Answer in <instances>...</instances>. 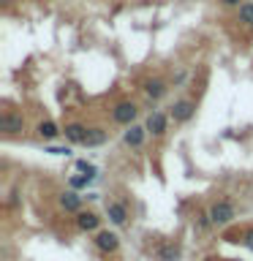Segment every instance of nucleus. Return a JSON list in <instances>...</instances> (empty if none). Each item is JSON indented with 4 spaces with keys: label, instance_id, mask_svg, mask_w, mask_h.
<instances>
[{
    "label": "nucleus",
    "instance_id": "nucleus-1",
    "mask_svg": "<svg viewBox=\"0 0 253 261\" xmlns=\"http://www.w3.org/2000/svg\"><path fill=\"white\" fill-rule=\"evenodd\" d=\"M207 215H210V220H212L215 226H226V223H232V220L237 218V207H234L229 199H220V201H215V204L210 207Z\"/></svg>",
    "mask_w": 253,
    "mask_h": 261
},
{
    "label": "nucleus",
    "instance_id": "nucleus-2",
    "mask_svg": "<svg viewBox=\"0 0 253 261\" xmlns=\"http://www.w3.org/2000/svg\"><path fill=\"white\" fill-rule=\"evenodd\" d=\"M136 114H139V106L134 101H120L112 109V120L117 122V125H134Z\"/></svg>",
    "mask_w": 253,
    "mask_h": 261
},
{
    "label": "nucleus",
    "instance_id": "nucleus-3",
    "mask_svg": "<svg viewBox=\"0 0 253 261\" xmlns=\"http://www.w3.org/2000/svg\"><path fill=\"white\" fill-rule=\"evenodd\" d=\"M171 120L174 122H188L196 114V103L193 101H188V98H180V101H174L171 103Z\"/></svg>",
    "mask_w": 253,
    "mask_h": 261
},
{
    "label": "nucleus",
    "instance_id": "nucleus-4",
    "mask_svg": "<svg viewBox=\"0 0 253 261\" xmlns=\"http://www.w3.org/2000/svg\"><path fill=\"white\" fill-rule=\"evenodd\" d=\"M166 125H169V117L163 112H153L150 117H147V134H153V136H163L166 134Z\"/></svg>",
    "mask_w": 253,
    "mask_h": 261
},
{
    "label": "nucleus",
    "instance_id": "nucleus-5",
    "mask_svg": "<svg viewBox=\"0 0 253 261\" xmlns=\"http://www.w3.org/2000/svg\"><path fill=\"white\" fill-rule=\"evenodd\" d=\"M0 130H6V134H19V130H24V120H22V114L3 112V117H0Z\"/></svg>",
    "mask_w": 253,
    "mask_h": 261
},
{
    "label": "nucleus",
    "instance_id": "nucleus-6",
    "mask_svg": "<svg viewBox=\"0 0 253 261\" xmlns=\"http://www.w3.org/2000/svg\"><path fill=\"white\" fill-rule=\"evenodd\" d=\"M153 258L155 261H177L180 258V245H174V242L158 245V248L153 250Z\"/></svg>",
    "mask_w": 253,
    "mask_h": 261
},
{
    "label": "nucleus",
    "instance_id": "nucleus-7",
    "mask_svg": "<svg viewBox=\"0 0 253 261\" xmlns=\"http://www.w3.org/2000/svg\"><path fill=\"white\" fill-rule=\"evenodd\" d=\"M95 245H98V248H101L104 253H114V250L120 248V237L114 234V231H98Z\"/></svg>",
    "mask_w": 253,
    "mask_h": 261
},
{
    "label": "nucleus",
    "instance_id": "nucleus-8",
    "mask_svg": "<svg viewBox=\"0 0 253 261\" xmlns=\"http://www.w3.org/2000/svg\"><path fill=\"white\" fill-rule=\"evenodd\" d=\"M106 215H109L112 223L122 226L128 220V210H125V204H120V201H106Z\"/></svg>",
    "mask_w": 253,
    "mask_h": 261
},
{
    "label": "nucleus",
    "instance_id": "nucleus-9",
    "mask_svg": "<svg viewBox=\"0 0 253 261\" xmlns=\"http://www.w3.org/2000/svg\"><path fill=\"white\" fill-rule=\"evenodd\" d=\"M63 134H65V139H68V142H73V144H85L87 128L79 125V122H68V125L63 128Z\"/></svg>",
    "mask_w": 253,
    "mask_h": 261
},
{
    "label": "nucleus",
    "instance_id": "nucleus-10",
    "mask_svg": "<svg viewBox=\"0 0 253 261\" xmlns=\"http://www.w3.org/2000/svg\"><path fill=\"white\" fill-rule=\"evenodd\" d=\"M144 136H147V128H142V125H128V130H125V144L134 147V150H139V147L144 144Z\"/></svg>",
    "mask_w": 253,
    "mask_h": 261
},
{
    "label": "nucleus",
    "instance_id": "nucleus-11",
    "mask_svg": "<svg viewBox=\"0 0 253 261\" xmlns=\"http://www.w3.org/2000/svg\"><path fill=\"white\" fill-rule=\"evenodd\" d=\"M60 207H63L65 212H79V210H82V196L73 193V191L63 193V196H60Z\"/></svg>",
    "mask_w": 253,
    "mask_h": 261
},
{
    "label": "nucleus",
    "instance_id": "nucleus-12",
    "mask_svg": "<svg viewBox=\"0 0 253 261\" xmlns=\"http://www.w3.org/2000/svg\"><path fill=\"white\" fill-rule=\"evenodd\" d=\"M63 130L57 128V122H52V120H44V122H38V136L41 139H46V142H52V139H57Z\"/></svg>",
    "mask_w": 253,
    "mask_h": 261
},
{
    "label": "nucleus",
    "instance_id": "nucleus-13",
    "mask_svg": "<svg viewBox=\"0 0 253 261\" xmlns=\"http://www.w3.org/2000/svg\"><path fill=\"white\" fill-rule=\"evenodd\" d=\"M98 215H93V212H79V218H77V226L82 228V231H95L98 228Z\"/></svg>",
    "mask_w": 253,
    "mask_h": 261
},
{
    "label": "nucleus",
    "instance_id": "nucleus-14",
    "mask_svg": "<svg viewBox=\"0 0 253 261\" xmlns=\"http://www.w3.org/2000/svg\"><path fill=\"white\" fill-rule=\"evenodd\" d=\"M144 93L153 98V101H158V98H163V93H166V85H163L161 79H150L144 82Z\"/></svg>",
    "mask_w": 253,
    "mask_h": 261
},
{
    "label": "nucleus",
    "instance_id": "nucleus-15",
    "mask_svg": "<svg viewBox=\"0 0 253 261\" xmlns=\"http://www.w3.org/2000/svg\"><path fill=\"white\" fill-rule=\"evenodd\" d=\"M104 142H106V130H101V128H93V130H87L85 147H101Z\"/></svg>",
    "mask_w": 253,
    "mask_h": 261
},
{
    "label": "nucleus",
    "instance_id": "nucleus-16",
    "mask_svg": "<svg viewBox=\"0 0 253 261\" xmlns=\"http://www.w3.org/2000/svg\"><path fill=\"white\" fill-rule=\"evenodd\" d=\"M237 16H240L242 24H250V28H253V3H242L240 11H237Z\"/></svg>",
    "mask_w": 253,
    "mask_h": 261
},
{
    "label": "nucleus",
    "instance_id": "nucleus-17",
    "mask_svg": "<svg viewBox=\"0 0 253 261\" xmlns=\"http://www.w3.org/2000/svg\"><path fill=\"white\" fill-rule=\"evenodd\" d=\"M77 166H79L82 171H85V177H90V179L95 177V166H93V163H87V161H77Z\"/></svg>",
    "mask_w": 253,
    "mask_h": 261
},
{
    "label": "nucleus",
    "instance_id": "nucleus-18",
    "mask_svg": "<svg viewBox=\"0 0 253 261\" xmlns=\"http://www.w3.org/2000/svg\"><path fill=\"white\" fill-rule=\"evenodd\" d=\"M87 182H90V177H73V179H71L73 188H82V185H87Z\"/></svg>",
    "mask_w": 253,
    "mask_h": 261
},
{
    "label": "nucleus",
    "instance_id": "nucleus-19",
    "mask_svg": "<svg viewBox=\"0 0 253 261\" xmlns=\"http://www.w3.org/2000/svg\"><path fill=\"white\" fill-rule=\"evenodd\" d=\"M242 237H245V245H248V248H253V228H248Z\"/></svg>",
    "mask_w": 253,
    "mask_h": 261
},
{
    "label": "nucleus",
    "instance_id": "nucleus-20",
    "mask_svg": "<svg viewBox=\"0 0 253 261\" xmlns=\"http://www.w3.org/2000/svg\"><path fill=\"white\" fill-rule=\"evenodd\" d=\"M220 3H223V6H237V8H240V6H242V0H220Z\"/></svg>",
    "mask_w": 253,
    "mask_h": 261
},
{
    "label": "nucleus",
    "instance_id": "nucleus-21",
    "mask_svg": "<svg viewBox=\"0 0 253 261\" xmlns=\"http://www.w3.org/2000/svg\"><path fill=\"white\" fill-rule=\"evenodd\" d=\"M3 3H14V0H3Z\"/></svg>",
    "mask_w": 253,
    "mask_h": 261
}]
</instances>
